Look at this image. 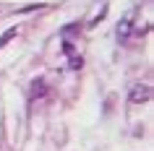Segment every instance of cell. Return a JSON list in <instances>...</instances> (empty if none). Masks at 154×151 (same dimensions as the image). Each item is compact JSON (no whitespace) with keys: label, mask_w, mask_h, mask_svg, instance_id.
I'll list each match as a JSON object with an SVG mask.
<instances>
[{"label":"cell","mask_w":154,"mask_h":151,"mask_svg":"<svg viewBox=\"0 0 154 151\" xmlns=\"http://www.w3.org/2000/svg\"><path fill=\"white\" fill-rule=\"evenodd\" d=\"M16 37H18V26H13V29H8V32H5L3 37H0V50L5 47V44H8L11 39H16Z\"/></svg>","instance_id":"3957f363"},{"label":"cell","mask_w":154,"mask_h":151,"mask_svg":"<svg viewBox=\"0 0 154 151\" xmlns=\"http://www.w3.org/2000/svg\"><path fill=\"white\" fill-rule=\"evenodd\" d=\"M45 91H47V83H45V78H39V81H34V83H32L29 96H32V99H39V96H45Z\"/></svg>","instance_id":"7a4b0ae2"},{"label":"cell","mask_w":154,"mask_h":151,"mask_svg":"<svg viewBox=\"0 0 154 151\" xmlns=\"http://www.w3.org/2000/svg\"><path fill=\"white\" fill-rule=\"evenodd\" d=\"M128 99L131 102H149V99H152V86H149V83H136V86L131 89Z\"/></svg>","instance_id":"6da1fadb"},{"label":"cell","mask_w":154,"mask_h":151,"mask_svg":"<svg viewBox=\"0 0 154 151\" xmlns=\"http://www.w3.org/2000/svg\"><path fill=\"white\" fill-rule=\"evenodd\" d=\"M131 18H133V13H128V16H125V21H123V24L118 26V32H120V37H125V34H128V26H131Z\"/></svg>","instance_id":"277c9868"}]
</instances>
